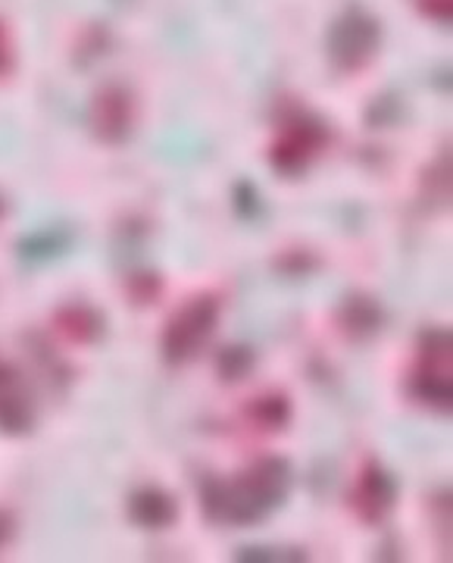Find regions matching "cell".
Segmentation results:
<instances>
[{"instance_id":"obj_12","label":"cell","mask_w":453,"mask_h":563,"mask_svg":"<svg viewBox=\"0 0 453 563\" xmlns=\"http://www.w3.org/2000/svg\"><path fill=\"white\" fill-rule=\"evenodd\" d=\"M378 322H382V313H378V307L369 298H351V301L341 307V325L354 339L375 335Z\"/></svg>"},{"instance_id":"obj_14","label":"cell","mask_w":453,"mask_h":563,"mask_svg":"<svg viewBox=\"0 0 453 563\" xmlns=\"http://www.w3.org/2000/svg\"><path fill=\"white\" fill-rule=\"evenodd\" d=\"M416 10L434 22H451L453 0H413Z\"/></svg>"},{"instance_id":"obj_6","label":"cell","mask_w":453,"mask_h":563,"mask_svg":"<svg viewBox=\"0 0 453 563\" xmlns=\"http://www.w3.org/2000/svg\"><path fill=\"white\" fill-rule=\"evenodd\" d=\"M135 98L129 88L122 85H107L95 95V101L88 107V122L91 132L98 135L103 144H122L135 129Z\"/></svg>"},{"instance_id":"obj_18","label":"cell","mask_w":453,"mask_h":563,"mask_svg":"<svg viewBox=\"0 0 453 563\" xmlns=\"http://www.w3.org/2000/svg\"><path fill=\"white\" fill-rule=\"evenodd\" d=\"M0 213H3V203H0Z\"/></svg>"},{"instance_id":"obj_16","label":"cell","mask_w":453,"mask_h":563,"mask_svg":"<svg viewBox=\"0 0 453 563\" xmlns=\"http://www.w3.org/2000/svg\"><path fill=\"white\" fill-rule=\"evenodd\" d=\"M135 282H139V288H135V285L129 288V291H132V298H135V303L157 301V295H159L157 276H151V273H141V276H135Z\"/></svg>"},{"instance_id":"obj_8","label":"cell","mask_w":453,"mask_h":563,"mask_svg":"<svg viewBox=\"0 0 453 563\" xmlns=\"http://www.w3.org/2000/svg\"><path fill=\"white\" fill-rule=\"evenodd\" d=\"M347 501L363 523H382L395 510L397 483L388 470H382L375 461H366L363 470L356 473V483L347 495Z\"/></svg>"},{"instance_id":"obj_3","label":"cell","mask_w":453,"mask_h":563,"mask_svg":"<svg viewBox=\"0 0 453 563\" xmlns=\"http://www.w3.org/2000/svg\"><path fill=\"white\" fill-rule=\"evenodd\" d=\"M453 363H451V332L448 329H429L419 347H416L413 366L407 388L416 401L434 407V410H451L453 401Z\"/></svg>"},{"instance_id":"obj_5","label":"cell","mask_w":453,"mask_h":563,"mask_svg":"<svg viewBox=\"0 0 453 563\" xmlns=\"http://www.w3.org/2000/svg\"><path fill=\"white\" fill-rule=\"evenodd\" d=\"M378 22L363 10H351L329 32V60L341 73H360L375 60L378 51Z\"/></svg>"},{"instance_id":"obj_2","label":"cell","mask_w":453,"mask_h":563,"mask_svg":"<svg viewBox=\"0 0 453 563\" xmlns=\"http://www.w3.org/2000/svg\"><path fill=\"white\" fill-rule=\"evenodd\" d=\"M219 317H222V303H219L217 295H198V298H188L181 303L166 320L163 335H159V347H163L166 363L181 366V363L195 361L207 347V342L213 339Z\"/></svg>"},{"instance_id":"obj_9","label":"cell","mask_w":453,"mask_h":563,"mask_svg":"<svg viewBox=\"0 0 453 563\" xmlns=\"http://www.w3.org/2000/svg\"><path fill=\"white\" fill-rule=\"evenodd\" d=\"M129 517L144 529H166L178 520V501L157 485H147L129 498Z\"/></svg>"},{"instance_id":"obj_13","label":"cell","mask_w":453,"mask_h":563,"mask_svg":"<svg viewBox=\"0 0 453 563\" xmlns=\"http://www.w3.org/2000/svg\"><path fill=\"white\" fill-rule=\"evenodd\" d=\"M247 366H251V354H247L244 347H229V351L222 354V361H219V369H222L229 379H237Z\"/></svg>"},{"instance_id":"obj_4","label":"cell","mask_w":453,"mask_h":563,"mask_svg":"<svg viewBox=\"0 0 453 563\" xmlns=\"http://www.w3.org/2000/svg\"><path fill=\"white\" fill-rule=\"evenodd\" d=\"M325 147H329L325 122L297 107L278 122L276 139L269 144V163L281 176H303Z\"/></svg>"},{"instance_id":"obj_11","label":"cell","mask_w":453,"mask_h":563,"mask_svg":"<svg viewBox=\"0 0 453 563\" xmlns=\"http://www.w3.org/2000/svg\"><path fill=\"white\" fill-rule=\"evenodd\" d=\"M244 417L254 422V429H259V432H276V429H285L291 420V404L278 391H266L244 407Z\"/></svg>"},{"instance_id":"obj_17","label":"cell","mask_w":453,"mask_h":563,"mask_svg":"<svg viewBox=\"0 0 453 563\" xmlns=\"http://www.w3.org/2000/svg\"><path fill=\"white\" fill-rule=\"evenodd\" d=\"M13 536H16V520L7 510H0V548L13 542Z\"/></svg>"},{"instance_id":"obj_1","label":"cell","mask_w":453,"mask_h":563,"mask_svg":"<svg viewBox=\"0 0 453 563\" xmlns=\"http://www.w3.org/2000/svg\"><path fill=\"white\" fill-rule=\"evenodd\" d=\"M291 492V466L281 457H259L235 476L200 485L207 520L222 526H254L276 514Z\"/></svg>"},{"instance_id":"obj_10","label":"cell","mask_w":453,"mask_h":563,"mask_svg":"<svg viewBox=\"0 0 453 563\" xmlns=\"http://www.w3.org/2000/svg\"><path fill=\"white\" fill-rule=\"evenodd\" d=\"M54 329L66 342L95 344L103 335V313L88 303H63L54 313Z\"/></svg>"},{"instance_id":"obj_15","label":"cell","mask_w":453,"mask_h":563,"mask_svg":"<svg viewBox=\"0 0 453 563\" xmlns=\"http://www.w3.org/2000/svg\"><path fill=\"white\" fill-rule=\"evenodd\" d=\"M13 69H16V44L10 38L7 25L0 22V79L10 76Z\"/></svg>"},{"instance_id":"obj_7","label":"cell","mask_w":453,"mask_h":563,"mask_svg":"<svg viewBox=\"0 0 453 563\" xmlns=\"http://www.w3.org/2000/svg\"><path fill=\"white\" fill-rule=\"evenodd\" d=\"M35 420H38V404L20 366L0 357V432L29 435L35 429Z\"/></svg>"}]
</instances>
